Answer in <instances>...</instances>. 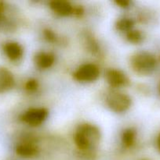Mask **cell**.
I'll return each mask as SVG.
<instances>
[{
	"mask_svg": "<svg viewBox=\"0 0 160 160\" xmlns=\"http://www.w3.org/2000/svg\"><path fill=\"white\" fill-rule=\"evenodd\" d=\"M115 2L117 6H119V7L124 8V9L130 7V6L132 3L131 2L127 1V0H118V1H115Z\"/></svg>",
	"mask_w": 160,
	"mask_h": 160,
	"instance_id": "19",
	"label": "cell"
},
{
	"mask_svg": "<svg viewBox=\"0 0 160 160\" xmlns=\"http://www.w3.org/2000/svg\"><path fill=\"white\" fill-rule=\"evenodd\" d=\"M101 133L97 125L91 123H81L75 130L73 141L78 150L83 153H89L100 145Z\"/></svg>",
	"mask_w": 160,
	"mask_h": 160,
	"instance_id": "1",
	"label": "cell"
},
{
	"mask_svg": "<svg viewBox=\"0 0 160 160\" xmlns=\"http://www.w3.org/2000/svg\"><path fill=\"white\" fill-rule=\"evenodd\" d=\"M104 102L107 107L111 112L119 114L127 112L133 104V100L128 94L115 89L107 93Z\"/></svg>",
	"mask_w": 160,
	"mask_h": 160,
	"instance_id": "3",
	"label": "cell"
},
{
	"mask_svg": "<svg viewBox=\"0 0 160 160\" xmlns=\"http://www.w3.org/2000/svg\"><path fill=\"white\" fill-rule=\"evenodd\" d=\"M16 11L4 2H0V30L6 32L15 31L17 27Z\"/></svg>",
	"mask_w": 160,
	"mask_h": 160,
	"instance_id": "5",
	"label": "cell"
},
{
	"mask_svg": "<svg viewBox=\"0 0 160 160\" xmlns=\"http://www.w3.org/2000/svg\"><path fill=\"white\" fill-rule=\"evenodd\" d=\"M134 25L135 22L133 19L129 17H122L116 20L115 27L118 31L126 34L127 32L134 28Z\"/></svg>",
	"mask_w": 160,
	"mask_h": 160,
	"instance_id": "15",
	"label": "cell"
},
{
	"mask_svg": "<svg viewBox=\"0 0 160 160\" xmlns=\"http://www.w3.org/2000/svg\"><path fill=\"white\" fill-rule=\"evenodd\" d=\"M100 69L93 62H86L80 65L73 72V78L75 81L81 83H92L100 77Z\"/></svg>",
	"mask_w": 160,
	"mask_h": 160,
	"instance_id": "4",
	"label": "cell"
},
{
	"mask_svg": "<svg viewBox=\"0 0 160 160\" xmlns=\"http://www.w3.org/2000/svg\"><path fill=\"white\" fill-rule=\"evenodd\" d=\"M43 37L45 40L50 43H57L59 40L57 34L50 28H45L43 30Z\"/></svg>",
	"mask_w": 160,
	"mask_h": 160,
	"instance_id": "18",
	"label": "cell"
},
{
	"mask_svg": "<svg viewBox=\"0 0 160 160\" xmlns=\"http://www.w3.org/2000/svg\"><path fill=\"white\" fill-rule=\"evenodd\" d=\"M136 142V131L133 128H127L122 131L121 134V142L126 148H131Z\"/></svg>",
	"mask_w": 160,
	"mask_h": 160,
	"instance_id": "14",
	"label": "cell"
},
{
	"mask_svg": "<svg viewBox=\"0 0 160 160\" xmlns=\"http://www.w3.org/2000/svg\"><path fill=\"white\" fill-rule=\"evenodd\" d=\"M50 9L56 15L62 17L74 16L75 6L67 0H53L49 2Z\"/></svg>",
	"mask_w": 160,
	"mask_h": 160,
	"instance_id": "9",
	"label": "cell"
},
{
	"mask_svg": "<svg viewBox=\"0 0 160 160\" xmlns=\"http://www.w3.org/2000/svg\"><path fill=\"white\" fill-rule=\"evenodd\" d=\"M156 144H157V148H158V149L160 151V134H158V138H157Z\"/></svg>",
	"mask_w": 160,
	"mask_h": 160,
	"instance_id": "20",
	"label": "cell"
},
{
	"mask_svg": "<svg viewBox=\"0 0 160 160\" xmlns=\"http://www.w3.org/2000/svg\"><path fill=\"white\" fill-rule=\"evenodd\" d=\"M83 43L85 48L92 55L97 56L100 53V47L98 42L90 32H85L83 34Z\"/></svg>",
	"mask_w": 160,
	"mask_h": 160,
	"instance_id": "13",
	"label": "cell"
},
{
	"mask_svg": "<svg viewBox=\"0 0 160 160\" xmlns=\"http://www.w3.org/2000/svg\"><path fill=\"white\" fill-rule=\"evenodd\" d=\"M39 88V81L35 78H29L24 84V89L28 93H34V92H37Z\"/></svg>",
	"mask_w": 160,
	"mask_h": 160,
	"instance_id": "17",
	"label": "cell"
},
{
	"mask_svg": "<svg viewBox=\"0 0 160 160\" xmlns=\"http://www.w3.org/2000/svg\"><path fill=\"white\" fill-rule=\"evenodd\" d=\"M33 61L39 70H48L51 68L56 61V56L51 52L40 51L35 54Z\"/></svg>",
	"mask_w": 160,
	"mask_h": 160,
	"instance_id": "11",
	"label": "cell"
},
{
	"mask_svg": "<svg viewBox=\"0 0 160 160\" xmlns=\"http://www.w3.org/2000/svg\"><path fill=\"white\" fill-rule=\"evenodd\" d=\"M3 51L5 56L12 62H18L23 58L24 48L20 43L14 41L6 42L3 45Z\"/></svg>",
	"mask_w": 160,
	"mask_h": 160,
	"instance_id": "10",
	"label": "cell"
},
{
	"mask_svg": "<svg viewBox=\"0 0 160 160\" xmlns=\"http://www.w3.org/2000/svg\"><path fill=\"white\" fill-rule=\"evenodd\" d=\"M15 153L23 159H31L39 155V148L32 140L25 139L16 145Z\"/></svg>",
	"mask_w": 160,
	"mask_h": 160,
	"instance_id": "8",
	"label": "cell"
},
{
	"mask_svg": "<svg viewBox=\"0 0 160 160\" xmlns=\"http://www.w3.org/2000/svg\"><path fill=\"white\" fill-rule=\"evenodd\" d=\"M130 67L136 74L148 76L156 68L157 61L155 56L147 51H139L131 55Z\"/></svg>",
	"mask_w": 160,
	"mask_h": 160,
	"instance_id": "2",
	"label": "cell"
},
{
	"mask_svg": "<svg viewBox=\"0 0 160 160\" xmlns=\"http://www.w3.org/2000/svg\"><path fill=\"white\" fill-rule=\"evenodd\" d=\"M104 79L111 88L117 89L130 85L129 77L119 69H107L104 73Z\"/></svg>",
	"mask_w": 160,
	"mask_h": 160,
	"instance_id": "7",
	"label": "cell"
},
{
	"mask_svg": "<svg viewBox=\"0 0 160 160\" xmlns=\"http://www.w3.org/2000/svg\"><path fill=\"white\" fill-rule=\"evenodd\" d=\"M125 34L126 40L131 44L137 45V44L141 43L144 40V35H143L142 32L138 30L133 29Z\"/></svg>",
	"mask_w": 160,
	"mask_h": 160,
	"instance_id": "16",
	"label": "cell"
},
{
	"mask_svg": "<svg viewBox=\"0 0 160 160\" xmlns=\"http://www.w3.org/2000/svg\"><path fill=\"white\" fill-rule=\"evenodd\" d=\"M15 86V78L6 67H0V95L9 92Z\"/></svg>",
	"mask_w": 160,
	"mask_h": 160,
	"instance_id": "12",
	"label": "cell"
},
{
	"mask_svg": "<svg viewBox=\"0 0 160 160\" xmlns=\"http://www.w3.org/2000/svg\"><path fill=\"white\" fill-rule=\"evenodd\" d=\"M49 111L44 107H32L27 109L20 116V120L31 127H39L47 120Z\"/></svg>",
	"mask_w": 160,
	"mask_h": 160,
	"instance_id": "6",
	"label": "cell"
}]
</instances>
